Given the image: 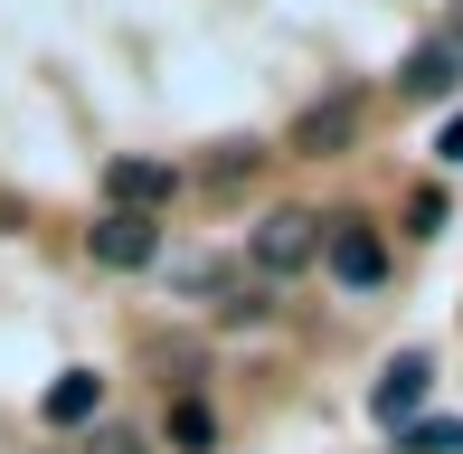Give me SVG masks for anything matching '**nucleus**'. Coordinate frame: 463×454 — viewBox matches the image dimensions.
I'll use <instances>...</instances> for the list:
<instances>
[{
  "instance_id": "nucleus-4",
  "label": "nucleus",
  "mask_w": 463,
  "mask_h": 454,
  "mask_svg": "<svg viewBox=\"0 0 463 454\" xmlns=\"http://www.w3.org/2000/svg\"><path fill=\"white\" fill-rule=\"evenodd\" d=\"M426 388H435L426 350H407V360H388V369H378V388H369V417H378V426H416Z\"/></svg>"
},
{
  "instance_id": "nucleus-1",
  "label": "nucleus",
  "mask_w": 463,
  "mask_h": 454,
  "mask_svg": "<svg viewBox=\"0 0 463 454\" xmlns=\"http://www.w3.org/2000/svg\"><path fill=\"white\" fill-rule=\"evenodd\" d=\"M322 237H331V227L312 218V209H275V218L256 227V246H246V256H256V275H303V265L322 256Z\"/></svg>"
},
{
  "instance_id": "nucleus-3",
  "label": "nucleus",
  "mask_w": 463,
  "mask_h": 454,
  "mask_svg": "<svg viewBox=\"0 0 463 454\" xmlns=\"http://www.w3.org/2000/svg\"><path fill=\"white\" fill-rule=\"evenodd\" d=\"M86 256H95V265H114V275H133V265H152V256H161V227L142 218V209H104V218L86 227Z\"/></svg>"
},
{
  "instance_id": "nucleus-2",
  "label": "nucleus",
  "mask_w": 463,
  "mask_h": 454,
  "mask_svg": "<svg viewBox=\"0 0 463 454\" xmlns=\"http://www.w3.org/2000/svg\"><path fill=\"white\" fill-rule=\"evenodd\" d=\"M322 265L350 284V294H369V284L388 275V237H378L369 218H331V237H322Z\"/></svg>"
},
{
  "instance_id": "nucleus-13",
  "label": "nucleus",
  "mask_w": 463,
  "mask_h": 454,
  "mask_svg": "<svg viewBox=\"0 0 463 454\" xmlns=\"http://www.w3.org/2000/svg\"><path fill=\"white\" fill-rule=\"evenodd\" d=\"M86 454H152V445H142V436H133V426H104V436H95Z\"/></svg>"
},
{
  "instance_id": "nucleus-6",
  "label": "nucleus",
  "mask_w": 463,
  "mask_h": 454,
  "mask_svg": "<svg viewBox=\"0 0 463 454\" xmlns=\"http://www.w3.org/2000/svg\"><path fill=\"white\" fill-rule=\"evenodd\" d=\"M454 76H463V48H454V38H435V48H416L407 67H397V95L435 105V95H454Z\"/></svg>"
},
{
  "instance_id": "nucleus-8",
  "label": "nucleus",
  "mask_w": 463,
  "mask_h": 454,
  "mask_svg": "<svg viewBox=\"0 0 463 454\" xmlns=\"http://www.w3.org/2000/svg\"><path fill=\"white\" fill-rule=\"evenodd\" d=\"M95 407H104V379H95V369H67V379L48 388V426H86Z\"/></svg>"
},
{
  "instance_id": "nucleus-15",
  "label": "nucleus",
  "mask_w": 463,
  "mask_h": 454,
  "mask_svg": "<svg viewBox=\"0 0 463 454\" xmlns=\"http://www.w3.org/2000/svg\"><path fill=\"white\" fill-rule=\"evenodd\" d=\"M454 48H463V0H454Z\"/></svg>"
},
{
  "instance_id": "nucleus-11",
  "label": "nucleus",
  "mask_w": 463,
  "mask_h": 454,
  "mask_svg": "<svg viewBox=\"0 0 463 454\" xmlns=\"http://www.w3.org/2000/svg\"><path fill=\"white\" fill-rule=\"evenodd\" d=\"M246 171H256V142H227V152L208 161V180H218V190H227V180H246Z\"/></svg>"
},
{
  "instance_id": "nucleus-5",
  "label": "nucleus",
  "mask_w": 463,
  "mask_h": 454,
  "mask_svg": "<svg viewBox=\"0 0 463 454\" xmlns=\"http://www.w3.org/2000/svg\"><path fill=\"white\" fill-rule=\"evenodd\" d=\"M104 190H114V209H142V218H152L161 199L180 190V171H171V161H114V171H104Z\"/></svg>"
},
{
  "instance_id": "nucleus-12",
  "label": "nucleus",
  "mask_w": 463,
  "mask_h": 454,
  "mask_svg": "<svg viewBox=\"0 0 463 454\" xmlns=\"http://www.w3.org/2000/svg\"><path fill=\"white\" fill-rule=\"evenodd\" d=\"M407 218H416V237H435V227H445V190H416Z\"/></svg>"
},
{
  "instance_id": "nucleus-14",
  "label": "nucleus",
  "mask_w": 463,
  "mask_h": 454,
  "mask_svg": "<svg viewBox=\"0 0 463 454\" xmlns=\"http://www.w3.org/2000/svg\"><path fill=\"white\" fill-rule=\"evenodd\" d=\"M435 152H445V161H463V114L445 123V142H435Z\"/></svg>"
},
{
  "instance_id": "nucleus-7",
  "label": "nucleus",
  "mask_w": 463,
  "mask_h": 454,
  "mask_svg": "<svg viewBox=\"0 0 463 454\" xmlns=\"http://www.w3.org/2000/svg\"><path fill=\"white\" fill-rule=\"evenodd\" d=\"M350 133H360V95H331V105H312L303 123H293V152H312V161H322V152H341Z\"/></svg>"
},
{
  "instance_id": "nucleus-10",
  "label": "nucleus",
  "mask_w": 463,
  "mask_h": 454,
  "mask_svg": "<svg viewBox=\"0 0 463 454\" xmlns=\"http://www.w3.org/2000/svg\"><path fill=\"white\" fill-rule=\"evenodd\" d=\"M407 454H463V426L454 417H416L407 426Z\"/></svg>"
},
{
  "instance_id": "nucleus-9",
  "label": "nucleus",
  "mask_w": 463,
  "mask_h": 454,
  "mask_svg": "<svg viewBox=\"0 0 463 454\" xmlns=\"http://www.w3.org/2000/svg\"><path fill=\"white\" fill-rule=\"evenodd\" d=\"M171 445H180V454H208V445H218V417H208L199 398H180V407H171Z\"/></svg>"
}]
</instances>
